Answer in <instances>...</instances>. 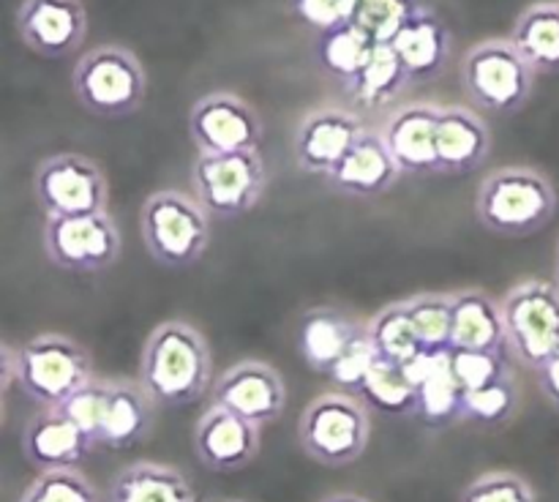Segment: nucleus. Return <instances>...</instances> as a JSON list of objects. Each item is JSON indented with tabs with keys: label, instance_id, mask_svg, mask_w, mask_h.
<instances>
[{
	"label": "nucleus",
	"instance_id": "obj_1",
	"mask_svg": "<svg viewBox=\"0 0 559 502\" xmlns=\"http://www.w3.org/2000/svg\"><path fill=\"white\" fill-rule=\"evenodd\" d=\"M136 382L158 407H191L216 382L211 344L191 322H162L145 338Z\"/></svg>",
	"mask_w": 559,
	"mask_h": 502
},
{
	"label": "nucleus",
	"instance_id": "obj_2",
	"mask_svg": "<svg viewBox=\"0 0 559 502\" xmlns=\"http://www.w3.org/2000/svg\"><path fill=\"white\" fill-rule=\"evenodd\" d=\"M557 213V189L535 167H500L475 191V218L500 238H530Z\"/></svg>",
	"mask_w": 559,
	"mask_h": 502
},
{
	"label": "nucleus",
	"instance_id": "obj_3",
	"mask_svg": "<svg viewBox=\"0 0 559 502\" xmlns=\"http://www.w3.org/2000/svg\"><path fill=\"white\" fill-rule=\"evenodd\" d=\"M71 87L82 109L96 118L120 120L140 112L147 96V74L129 47L98 44L80 55L71 71Z\"/></svg>",
	"mask_w": 559,
	"mask_h": 502
},
{
	"label": "nucleus",
	"instance_id": "obj_4",
	"mask_svg": "<svg viewBox=\"0 0 559 502\" xmlns=\"http://www.w3.org/2000/svg\"><path fill=\"white\" fill-rule=\"evenodd\" d=\"M91 380V352L66 333H38L14 349L16 387L38 407H60Z\"/></svg>",
	"mask_w": 559,
	"mask_h": 502
},
{
	"label": "nucleus",
	"instance_id": "obj_5",
	"mask_svg": "<svg viewBox=\"0 0 559 502\" xmlns=\"http://www.w3.org/2000/svg\"><path fill=\"white\" fill-rule=\"evenodd\" d=\"M211 222L194 196L178 189L153 191L140 207V235L147 254L169 271L191 267L211 246Z\"/></svg>",
	"mask_w": 559,
	"mask_h": 502
},
{
	"label": "nucleus",
	"instance_id": "obj_6",
	"mask_svg": "<svg viewBox=\"0 0 559 502\" xmlns=\"http://www.w3.org/2000/svg\"><path fill=\"white\" fill-rule=\"evenodd\" d=\"M369 440V407L355 393H320L300 413L298 442L306 456L322 467H349L364 456Z\"/></svg>",
	"mask_w": 559,
	"mask_h": 502
},
{
	"label": "nucleus",
	"instance_id": "obj_7",
	"mask_svg": "<svg viewBox=\"0 0 559 502\" xmlns=\"http://www.w3.org/2000/svg\"><path fill=\"white\" fill-rule=\"evenodd\" d=\"M464 96L486 115H516L527 107L535 87V69L511 38H486L462 58Z\"/></svg>",
	"mask_w": 559,
	"mask_h": 502
},
{
	"label": "nucleus",
	"instance_id": "obj_8",
	"mask_svg": "<svg viewBox=\"0 0 559 502\" xmlns=\"http://www.w3.org/2000/svg\"><path fill=\"white\" fill-rule=\"evenodd\" d=\"M194 200L216 222L243 218L262 202L267 189V167L260 151L197 153L191 164Z\"/></svg>",
	"mask_w": 559,
	"mask_h": 502
},
{
	"label": "nucleus",
	"instance_id": "obj_9",
	"mask_svg": "<svg viewBox=\"0 0 559 502\" xmlns=\"http://www.w3.org/2000/svg\"><path fill=\"white\" fill-rule=\"evenodd\" d=\"M508 352L524 369L538 371L559 352V284L527 278L502 298Z\"/></svg>",
	"mask_w": 559,
	"mask_h": 502
},
{
	"label": "nucleus",
	"instance_id": "obj_10",
	"mask_svg": "<svg viewBox=\"0 0 559 502\" xmlns=\"http://www.w3.org/2000/svg\"><path fill=\"white\" fill-rule=\"evenodd\" d=\"M33 200L47 216H91L109 211V180L82 153H55L33 169Z\"/></svg>",
	"mask_w": 559,
	"mask_h": 502
},
{
	"label": "nucleus",
	"instance_id": "obj_11",
	"mask_svg": "<svg viewBox=\"0 0 559 502\" xmlns=\"http://www.w3.org/2000/svg\"><path fill=\"white\" fill-rule=\"evenodd\" d=\"M47 260L66 273H104L120 260L123 238L112 213L47 216L41 227Z\"/></svg>",
	"mask_w": 559,
	"mask_h": 502
},
{
	"label": "nucleus",
	"instance_id": "obj_12",
	"mask_svg": "<svg viewBox=\"0 0 559 502\" xmlns=\"http://www.w3.org/2000/svg\"><path fill=\"white\" fill-rule=\"evenodd\" d=\"M189 136L197 153L260 151L265 123L260 112L233 91H213L189 109Z\"/></svg>",
	"mask_w": 559,
	"mask_h": 502
},
{
	"label": "nucleus",
	"instance_id": "obj_13",
	"mask_svg": "<svg viewBox=\"0 0 559 502\" xmlns=\"http://www.w3.org/2000/svg\"><path fill=\"white\" fill-rule=\"evenodd\" d=\"M211 404L240 415L254 426H271L287 409V385L278 369L265 360H240L213 382Z\"/></svg>",
	"mask_w": 559,
	"mask_h": 502
},
{
	"label": "nucleus",
	"instance_id": "obj_14",
	"mask_svg": "<svg viewBox=\"0 0 559 502\" xmlns=\"http://www.w3.org/2000/svg\"><path fill=\"white\" fill-rule=\"evenodd\" d=\"M369 125L355 109L317 107L300 118L293 134V158L300 172L325 178Z\"/></svg>",
	"mask_w": 559,
	"mask_h": 502
},
{
	"label": "nucleus",
	"instance_id": "obj_15",
	"mask_svg": "<svg viewBox=\"0 0 559 502\" xmlns=\"http://www.w3.org/2000/svg\"><path fill=\"white\" fill-rule=\"evenodd\" d=\"M16 36L33 55L60 60L74 55L87 38V9L82 0H22L14 14Z\"/></svg>",
	"mask_w": 559,
	"mask_h": 502
},
{
	"label": "nucleus",
	"instance_id": "obj_16",
	"mask_svg": "<svg viewBox=\"0 0 559 502\" xmlns=\"http://www.w3.org/2000/svg\"><path fill=\"white\" fill-rule=\"evenodd\" d=\"M437 120L440 107L429 101L404 104L393 109L380 125V136L396 162L399 172L407 178H435L437 164Z\"/></svg>",
	"mask_w": 559,
	"mask_h": 502
},
{
	"label": "nucleus",
	"instance_id": "obj_17",
	"mask_svg": "<svg viewBox=\"0 0 559 502\" xmlns=\"http://www.w3.org/2000/svg\"><path fill=\"white\" fill-rule=\"evenodd\" d=\"M194 453L211 473H240L257 458L262 445V429L229 409L211 407L194 426Z\"/></svg>",
	"mask_w": 559,
	"mask_h": 502
},
{
	"label": "nucleus",
	"instance_id": "obj_18",
	"mask_svg": "<svg viewBox=\"0 0 559 502\" xmlns=\"http://www.w3.org/2000/svg\"><path fill=\"white\" fill-rule=\"evenodd\" d=\"M20 447L31 467L49 473V469H80L96 442L60 407H38V413L22 426Z\"/></svg>",
	"mask_w": 559,
	"mask_h": 502
},
{
	"label": "nucleus",
	"instance_id": "obj_19",
	"mask_svg": "<svg viewBox=\"0 0 559 502\" xmlns=\"http://www.w3.org/2000/svg\"><path fill=\"white\" fill-rule=\"evenodd\" d=\"M366 333L369 320H358L338 306H314L298 322V352L306 366L331 376V371Z\"/></svg>",
	"mask_w": 559,
	"mask_h": 502
},
{
	"label": "nucleus",
	"instance_id": "obj_20",
	"mask_svg": "<svg viewBox=\"0 0 559 502\" xmlns=\"http://www.w3.org/2000/svg\"><path fill=\"white\" fill-rule=\"evenodd\" d=\"M391 47L407 69L413 85H429L445 74L453 58V33L431 5H420L393 36Z\"/></svg>",
	"mask_w": 559,
	"mask_h": 502
},
{
	"label": "nucleus",
	"instance_id": "obj_21",
	"mask_svg": "<svg viewBox=\"0 0 559 502\" xmlns=\"http://www.w3.org/2000/svg\"><path fill=\"white\" fill-rule=\"evenodd\" d=\"M402 178L396 162L382 142L380 129H366L364 136L349 147L347 156L325 175L328 189L353 200H374L388 194Z\"/></svg>",
	"mask_w": 559,
	"mask_h": 502
},
{
	"label": "nucleus",
	"instance_id": "obj_22",
	"mask_svg": "<svg viewBox=\"0 0 559 502\" xmlns=\"http://www.w3.org/2000/svg\"><path fill=\"white\" fill-rule=\"evenodd\" d=\"M413 385L418 387V407L415 418L431 429L462 423L464 387L459 385L451 366V349L448 352H424L404 366Z\"/></svg>",
	"mask_w": 559,
	"mask_h": 502
},
{
	"label": "nucleus",
	"instance_id": "obj_23",
	"mask_svg": "<svg viewBox=\"0 0 559 502\" xmlns=\"http://www.w3.org/2000/svg\"><path fill=\"white\" fill-rule=\"evenodd\" d=\"M491 131L480 112L469 107H440L437 120V164L440 175H469L489 158Z\"/></svg>",
	"mask_w": 559,
	"mask_h": 502
},
{
	"label": "nucleus",
	"instance_id": "obj_24",
	"mask_svg": "<svg viewBox=\"0 0 559 502\" xmlns=\"http://www.w3.org/2000/svg\"><path fill=\"white\" fill-rule=\"evenodd\" d=\"M453 295V338L451 349L473 352H508L502 303L484 289H459Z\"/></svg>",
	"mask_w": 559,
	"mask_h": 502
},
{
	"label": "nucleus",
	"instance_id": "obj_25",
	"mask_svg": "<svg viewBox=\"0 0 559 502\" xmlns=\"http://www.w3.org/2000/svg\"><path fill=\"white\" fill-rule=\"evenodd\" d=\"M407 87H413V82H409V74L402 60H399L396 49L391 44H377L364 69L353 80L344 82L342 91L347 96L349 109L360 115L382 112L393 101H399Z\"/></svg>",
	"mask_w": 559,
	"mask_h": 502
},
{
	"label": "nucleus",
	"instance_id": "obj_26",
	"mask_svg": "<svg viewBox=\"0 0 559 502\" xmlns=\"http://www.w3.org/2000/svg\"><path fill=\"white\" fill-rule=\"evenodd\" d=\"M156 409L158 404L140 382L109 380V402L98 445L123 451V447L142 442L153 431Z\"/></svg>",
	"mask_w": 559,
	"mask_h": 502
},
{
	"label": "nucleus",
	"instance_id": "obj_27",
	"mask_svg": "<svg viewBox=\"0 0 559 502\" xmlns=\"http://www.w3.org/2000/svg\"><path fill=\"white\" fill-rule=\"evenodd\" d=\"M104 502H200L191 480L173 464L131 462L118 469Z\"/></svg>",
	"mask_w": 559,
	"mask_h": 502
},
{
	"label": "nucleus",
	"instance_id": "obj_28",
	"mask_svg": "<svg viewBox=\"0 0 559 502\" xmlns=\"http://www.w3.org/2000/svg\"><path fill=\"white\" fill-rule=\"evenodd\" d=\"M511 41L535 74H559V3L544 0L527 5L513 22Z\"/></svg>",
	"mask_w": 559,
	"mask_h": 502
},
{
	"label": "nucleus",
	"instance_id": "obj_29",
	"mask_svg": "<svg viewBox=\"0 0 559 502\" xmlns=\"http://www.w3.org/2000/svg\"><path fill=\"white\" fill-rule=\"evenodd\" d=\"M374 47L377 44L369 36H364L358 27L344 22V25L320 33L314 49L317 65L322 69V74H328L338 85H344V82H349L364 69L366 60L374 52Z\"/></svg>",
	"mask_w": 559,
	"mask_h": 502
},
{
	"label": "nucleus",
	"instance_id": "obj_30",
	"mask_svg": "<svg viewBox=\"0 0 559 502\" xmlns=\"http://www.w3.org/2000/svg\"><path fill=\"white\" fill-rule=\"evenodd\" d=\"M369 333L377 355L382 360H391V363L407 366L409 360L426 352L424 342H420L418 331H415L413 316H409L407 300L388 303L385 309L377 311L369 320Z\"/></svg>",
	"mask_w": 559,
	"mask_h": 502
},
{
	"label": "nucleus",
	"instance_id": "obj_31",
	"mask_svg": "<svg viewBox=\"0 0 559 502\" xmlns=\"http://www.w3.org/2000/svg\"><path fill=\"white\" fill-rule=\"evenodd\" d=\"M519 409H522V387H519L516 374H508L484 387L464 391L462 423L495 429V426L511 423Z\"/></svg>",
	"mask_w": 559,
	"mask_h": 502
},
{
	"label": "nucleus",
	"instance_id": "obj_32",
	"mask_svg": "<svg viewBox=\"0 0 559 502\" xmlns=\"http://www.w3.org/2000/svg\"><path fill=\"white\" fill-rule=\"evenodd\" d=\"M360 396L391 415H413L415 418V407H418V387L413 385L404 366L382 358H377V363L371 366L369 376L360 387Z\"/></svg>",
	"mask_w": 559,
	"mask_h": 502
},
{
	"label": "nucleus",
	"instance_id": "obj_33",
	"mask_svg": "<svg viewBox=\"0 0 559 502\" xmlns=\"http://www.w3.org/2000/svg\"><path fill=\"white\" fill-rule=\"evenodd\" d=\"M407 309L426 352H448L453 338V295L418 292L407 298Z\"/></svg>",
	"mask_w": 559,
	"mask_h": 502
},
{
	"label": "nucleus",
	"instance_id": "obj_34",
	"mask_svg": "<svg viewBox=\"0 0 559 502\" xmlns=\"http://www.w3.org/2000/svg\"><path fill=\"white\" fill-rule=\"evenodd\" d=\"M420 5H426L424 0H353L349 25L358 27L374 44H391Z\"/></svg>",
	"mask_w": 559,
	"mask_h": 502
},
{
	"label": "nucleus",
	"instance_id": "obj_35",
	"mask_svg": "<svg viewBox=\"0 0 559 502\" xmlns=\"http://www.w3.org/2000/svg\"><path fill=\"white\" fill-rule=\"evenodd\" d=\"M16 502H102V491L82 469L38 473Z\"/></svg>",
	"mask_w": 559,
	"mask_h": 502
},
{
	"label": "nucleus",
	"instance_id": "obj_36",
	"mask_svg": "<svg viewBox=\"0 0 559 502\" xmlns=\"http://www.w3.org/2000/svg\"><path fill=\"white\" fill-rule=\"evenodd\" d=\"M451 366L459 385L464 391H475L489 382L513 374L511 355L502 352H473V349H451Z\"/></svg>",
	"mask_w": 559,
	"mask_h": 502
},
{
	"label": "nucleus",
	"instance_id": "obj_37",
	"mask_svg": "<svg viewBox=\"0 0 559 502\" xmlns=\"http://www.w3.org/2000/svg\"><path fill=\"white\" fill-rule=\"evenodd\" d=\"M459 502H538L527 478L508 469L484 473L462 491Z\"/></svg>",
	"mask_w": 559,
	"mask_h": 502
},
{
	"label": "nucleus",
	"instance_id": "obj_38",
	"mask_svg": "<svg viewBox=\"0 0 559 502\" xmlns=\"http://www.w3.org/2000/svg\"><path fill=\"white\" fill-rule=\"evenodd\" d=\"M107 402H109V380H98L93 376L85 387L74 393L69 402L60 404L66 415L96 442L98 447V437H102V426H104V415H107Z\"/></svg>",
	"mask_w": 559,
	"mask_h": 502
},
{
	"label": "nucleus",
	"instance_id": "obj_39",
	"mask_svg": "<svg viewBox=\"0 0 559 502\" xmlns=\"http://www.w3.org/2000/svg\"><path fill=\"white\" fill-rule=\"evenodd\" d=\"M287 9L293 11L295 20L309 25L311 31L325 33L349 22L353 0H287Z\"/></svg>",
	"mask_w": 559,
	"mask_h": 502
},
{
	"label": "nucleus",
	"instance_id": "obj_40",
	"mask_svg": "<svg viewBox=\"0 0 559 502\" xmlns=\"http://www.w3.org/2000/svg\"><path fill=\"white\" fill-rule=\"evenodd\" d=\"M535 376H538V387L540 393H544V398L559 413V352L551 355V358L535 371Z\"/></svg>",
	"mask_w": 559,
	"mask_h": 502
},
{
	"label": "nucleus",
	"instance_id": "obj_41",
	"mask_svg": "<svg viewBox=\"0 0 559 502\" xmlns=\"http://www.w3.org/2000/svg\"><path fill=\"white\" fill-rule=\"evenodd\" d=\"M320 502H371V500H366V497L360 494H353V491H336V494L322 497Z\"/></svg>",
	"mask_w": 559,
	"mask_h": 502
},
{
	"label": "nucleus",
	"instance_id": "obj_42",
	"mask_svg": "<svg viewBox=\"0 0 559 502\" xmlns=\"http://www.w3.org/2000/svg\"><path fill=\"white\" fill-rule=\"evenodd\" d=\"M555 273H557V284H559V243H557V254H555Z\"/></svg>",
	"mask_w": 559,
	"mask_h": 502
},
{
	"label": "nucleus",
	"instance_id": "obj_43",
	"mask_svg": "<svg viewBox=\"0 0 559 502\" xmlns=\"http://www.w3.org/2000/svg\"><path fill=\"white\" fill-rule=\"evenodd\" d=\"M229 502H238V500H229Z\"/></svg>",
	"mask_w": 559,
	"mask_h": 502
}]
</instances>
